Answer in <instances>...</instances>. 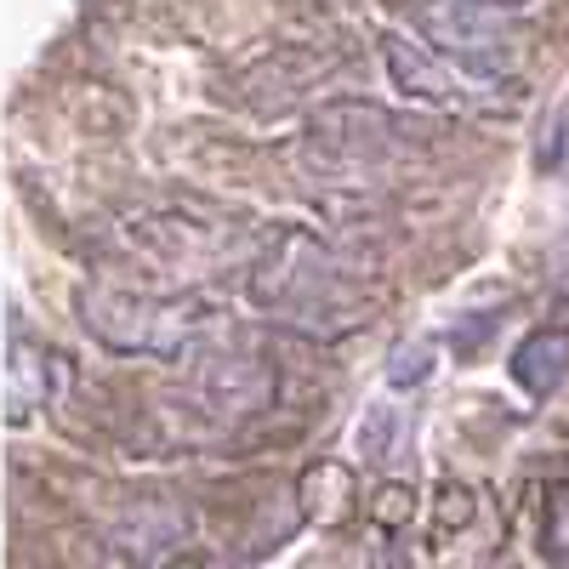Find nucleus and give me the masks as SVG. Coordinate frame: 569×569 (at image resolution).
<instances>
[{
    "label": "nucleus",
    "mask_w": 569,
    "mask_h": 569,
    "mask_svg": "<svg viewBox=\"0 0 569 569\" xmlns=\"http://www.w3.org/2000/svg\"><path fill=\"white\" fill-rule=\"evenodd\" d=\"M251 297L273 319L308 330V337H342L359 325V302L342 257L319 246L308 228H268L251 257Z\"/></svg>",
    "instance_id": "obj_1"
},
{
    "label": "nucleus",
    "mask_w": 569,
    "mask_h": 569,
    "mask_svg": "<svg viewBox=\"0 0 569 569\" xmlns=\"http://www.w3.org/2000/svg\"><path fill=\"white\" fill-rule=\"evenodd\" d=\"M80 325L120 359H194L217 337V308L188 291H131L98 279L80 291Z\"/></svg>",
    "instance_id": "obj_2"
},
{
    "label": "nucleus",
    "mask_w": 569,
    "mask_h": 569,
    "mask_svg": "<svg viewBox=\"0 0 569 569\" xmlns=\"http://www.w3.org/2000/svg\"><path fill=\"white\" fill-rule=\"evenodd\" d=\"M126 246L160 279H217L228 268H251L262 233L222 211H142L126 228Z\"/></svg>",
    "instance_id": "obj_3"
},
{
    "label": "nucleus",
    "mask_w": 569,
    "mask_h": 569,
    "mask_svg": "<svg viewBox=\"0 0 569 569\" xmlns=\"http://www.w3.org/2000/svg\"><path fill=\"white\" fill-rule=\"evenodd\" d=\"M433 137L421 120H405V114H388L376 103H359V98H342V103H319L313 120H308V154L330 171H376L388 160H405L416 154L421 142Z\"/></svg>",
    "instance_id": "obj_4"
},
{
    "label": "nucleus",
    "mask_w": 569,
    "mask_h": 569,
    "mask_svg": "<svg viewBox=\"0 0 569 569\" xmlns=\"http://www.w3.org/2000/svg\"><path fill=\"white\" fill-rule=\"evenodd\" d=\"M188 405H194V416L206 421H251L262 410H273V393H279V376L268 359L257 353H194V365H188V382H182Z\"/></svg>",
    "instance_id": "obj_5"
},
{
    "label": "nucleus",
    "mask_w": 569,
    "mask_h": 569,
    "mask_svg": "<svg viewBox=\"0 0 569 569\" xmlns=\"http://www.w3.org/2000/svg\"><path fill=\"white\" fill-rule=\"evenodd\" d=\"M382 58H388V74H393V91L405 103H421V109H496V98H485L479 86L490 80H472L461 74L450 58H439L433 46H416L405 34H388L382 40Z\"/></svg>",
    "instance_id": "obj_6"
},
{
    "label": "nucleus",
    "mask_w": 569,
    "mask_h": 569,
    "mask_svg": "<svg viewBox=\"0 0 569 569\" xmlns=\"http://www.w3.org/2000/svg\"><path fill=\"white\" fill-rule=\"evenodd\" d=\"M507 376H512V382L525 388L530 399H552V393L563 388V376H569V330H563V325L530 330V337L512 348Z\"/></svg>",
    "instance_id": "obj_7"
},
{
    "label": "nucleus",
    "mask_w": 569,
    "mask_h": 569,
    "mask_svg": "<svg viewBox=\"0 0 569 569\" xmlns=\"http://www.w3.org/2000/svg\"><path fill=\"white\" fill-rule=\"evenodd\" d=\"M399 433H405V416H399L393 405H370L365 421H359V433H353V445H359V456H365L370 467H382V461H393Z\"/></svg>",
    "instance_id": "obj_8"
},
{
    "label": "nucleus",
    "mask_w": 569,
    "mask_h": 569,
    "mask_svg": "<svg viewBox=\"0 0 569 569\" xmlns=\"http://www.w3.org/2000/svg\"><path fill=\"white\" fill-rule=\"evenodd\" d=\"M433 359H439V348L427 342V337L410 342V348H399L393 365H388V382H393V388H421L427 376H433Z\"/></svg>",
    "instance_id": "obj_9"
},
{
    "label": "nucleus",
    "mask_w": 569,
    "mask_h": 569,
    "mask_svg": "<svg viewBox=\"0 0 569 569\" xmlns=\"http://www.w3.org/2000/svg\"><path fill=\"white\" fill-rule=\"evenodd\" d=\"M541 171H552V177H563L569 171V103H558V114H552V126L541 131Z\"/></svg>",
    "instance_id": "obj_10"
},
{
    "label": "nucleus",
    "mask_w": 569,
    "mask_h": 569,
    "mask_svg": "<svg viewBox=\"0 0 569 569\" xmlns=\"http://www.w3.org/2000/svg\"><path fill=\"white\" fill-rule=\"evenodd\" d=\"M410 512H416L410 485H382V496H376V507H370V525L376 530H399V525H410Z\"/></svg>",
    "instance_id": "obj_11"
},
{
    "label": "nucleus",
    "mask_w": 569,
    "mask_h": 569,
    "mask_svg": "<svg viewBox=\"0 0 569 569\" xmlns=\"http://www.w3.org/2000/svg\"><path fill=\"white\" fill-rule=\"evenodd\" d=\"M541 541H547V552L552 558H569V479L552 490V501H547V530H541Z\"/></svg>",
    "instance_id": "obj_12"
},
{
    "label": "nucleus",
    "mask_w": 569,
    "mask_h": 569,
    "mask_svg": "<svg viewBox=\"0 0 569 569\" xmlns=\"http://www.w3.org/2000/svg\"><path fill=\"white\" fill-rule=\"evenodd\" d=\"M467 518H472V490L467 485H445V501H439V530H461L467 525Z\"/></svg>",
    "instance_id": "obj_13"
},
{
    "label": "nucleus",
    "mask_w": 569,
    "mask_h": 569,
    "mask_svg": "<svg viewBox=\"0 0 569 569\" xmlns=\"http://www.w3.org/2000/svg\"><path fill=\"white\" fill-rule=\"evenodd\" d=\"M479 7H496V12H518L525 0H479Z\"/></svg>",
    "instance_id": "obj_14"
}]
</instances>
